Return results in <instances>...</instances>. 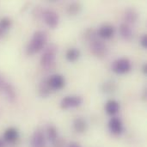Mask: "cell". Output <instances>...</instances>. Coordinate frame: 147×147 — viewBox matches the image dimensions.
Returning a JSON list of instances; mask_svg holds the SVG:
<instances>
[{"label": "cell", "instance_id": "1", "mask_svg": "<svg viewBox=\"0 0 147 147\" xmlns=\"http://www.w3.org/2000/svg\"><path fill=\"white\" fill-rule=\"evenodd\" d=\"M47 42V36L44 31L37 30L34 33L31 40L28 42L26 47V53L28 55H33L46 47Z\"/></svg>", "mask_w": 147, "mask_h": 147}, {"label": "cell", "instance_id": "2", "mask_svg": "<svg viewBox=\"0 0 147 147\" xmlns=\"http://www.w3.org/2000/svg\"><path fill=\"white\" fill-rule=\"evenodd\" d=\"M58 53V47L55 44H49L44 47V51L40 57V65L47 70H53L55 67L56 55Z\"/></svg>", "mask_w": 147, "mask_h": 147}, {"label": "cell", "instance_id": "3", "mask_svg": "<svg viewBox=\"0 0 147 147\" xmlns=\"http://www.w3.org/2000/svg\"><path fill=\"white\" fill-rule=\"evenodd\" d=\"M90 49L91 53L96 58H104L108 53V47L105 42L96 38L90 41Z\"/></svg>", "mask_w": 147, "mask_h": 147}, {"label": "cell", "instance_id": "4", "mask_svg": "<svg viewBox=\"0 0 147 147\" xmlns=\"http://www.w3.org/2000/svg\"><path fill=\"white\" fill-rule=\"evenodd\" d=\"M112 71L117 74H125L131 71L132 64L127 58H121L112 64Z\"/></svg>", "mask_w": 147, "mask_h": 147}, {"label": "cell", "instance_id": "5", "mask_svg": "<svg viewBox=\"0 0 147 147\" xmlns=\"http://www.w3.org/2000/svg\"><path fill=\"white\" fill-rule=\"evenodd\" d=\"M42 17L46 24L51 28H56L59 23V16L57 12L52 9H46L42 12Z\"/></svg>", "mask_w": 147, "mask_h": 147}, {"label": "cell", "instance_id": "6", "mask_svg": "<svg viewBox=\"0 0 147 147\" xmlns=\"http://www.w3.org/2000/svg\"><path fill=\"white\" fill-rule=\"evenodd\" d=\"M83 98L79 96H65L60 102V108L62 109H68L81 106Z\"/></svg>", "mask_w": 147, "mask_h": 147}, {"label": "cell", "instance_id": "7", "mask_svg": "<svg viewBox=\"0 0 147 147\" xmlns=\"http://www.w3.org/2000/svg\"><path fill=\"white\" fill-rule=\"evenodd\" d=\"M47 79V84L50 86V88L54 90H60L62 89L65 84V79L62 75L59 74H54L50 76Z\"/></svg>", "mask_w": 147, "mask_h": 147}, {"label": "cell", "instance_id": "8", "mask_svg": "<svg viewBox=\"0 0 147 147\" xmlns=\"http://www.w3.org/2000/svg\"><path fill=\"white\" fill-rule=\"evenodd\" d=\"M30 144L31 147H46V138L40 129H37L34 132Z\"/></svg>", "mask_w": 147, "mask_h": 147}, {"label": "cell", "instance_id": "9", "mask_svg": "<svg viewBox=\"0 0 147 147\" xmlns=\"http://www.w3.org/2000/svg\"><path fill=\"white\" fill-rule=\"evenodd\" d=\"M109 129L114 135H120L123 132V124L118 117H113L109 121Z\"/></svg>", "mask_w": 147, "mask_h": 147}, {"label": "cell", "instance_id": "10", "mask_svg": "<svg viewBox=\"0 0 147 147\" xmlns=\"http://www.w3.org/2000/svg\"><path fill=\"white\" fill-rule=\"evenodd\" d=\"M115 31V29L114 26H112L110 24H103L98 28L97 35L102 39L108 40L114 36Z\"/></svg>", "mask_w": 147, "mask_h": 147}, {"label": "cell", "instance_id": "11", "mask_svg": "<svg viewBox=\"0 0 147 147\" xmlns=\"http://www.w3.org/2000/svg\"><path fill=\"white\" fill-rule=\"evenodd\" d=\"M1 91L3 93V95L6 96V98L13 102L16 99V90H15V88L13 87V85L8 82H6L3 86L2 87L1 89Z\"/></svg>", "mask_w": 147, "mask_h": 147}, {"label": "cell", "instance_id": "12", "mask_svg": "<svg viewBox=\"0 0 147 147\" xmlns=\"http://www.w3.org/2000/svg\"><path fill=\"white\" fill-rule=\"evenodd\" d=\"M19 138V132L15 127H9L3 133V140L8 143H14Z\"/></svg>", "mask_w": 147, "mask_h": 147}, {"label": "cell", "instance_id": "13", "mask_svg": "<svg viewBox=\"0 0 147 147\" xmlns=\"http://www.w3.org/2000/svg\"><path fill=\"white\" fill-rule=\"evenodd\" d=\"M139 17L138 12L136 11L135 9L134 8H128L126 9L125 14H124V20L126 24L129 25V24H134L137 22Z\"/></svg>", "mask_w": 147, "mask_h": 147}, {"label": "cell", "instance_id": "14", "mask_svg": "<svg viewBox=\"0 0 147 147\" xmlns=\"http://www.w3.org/2000/svg\"><path fill=\"white\" fill-rule=\"evenodd\" d=\"M73 127L74 130L78 133V134H84L87 131L88 128V124L86 122V121L82 118V117H78L76 118L73 121Z\"/></svg>", "mask_w": 147, "mask_h": 147}, {"label": "cell", "instance_id": "15", "mask_svg": "<svg viewBox=\"0 0 147 147\" xmlns=\"http://www.w3.org/2000/svg\"><path fill=\"white\" fill-rule=\"evenodd\" d=\"M105 112L109 115H114L120 110V104L115 100H109L105 104Z\"/></svg>", "mask_w": 147, "mask_h": 147}, {"label": "cell", "instance_id": "16", "mask_svg": "<svg viewBox=\"0 0 147 147\" xmlns=\"http://www.w3.org/2000/svg\"><path fill=\"white\" fill-rule=\"evenodd\" d=\"M52 90H53L50 88V86L47 84V79L45 78V79L41 80V82L39 84V95H40V96L42 98H47L51 95Z\"/></svg>", "mask_w": 147, "mask_h": 147}, {"label": "cell", "instance_id": "17", "mask_svg": "<svg viewBox=\"0 0 147 147\" xmlns=\"http://www.w3.org/2000/svg\"><path fill=\"white\" fill-rule=\"evenodd\" d=\"M120 34L121 37L126 40H130L133 38V31L129 25L126 23H121L119 28Z\"/></svg>", "mask_w": 147, "mask_h": 147}, {"label": "cell", "instance_id": "18", "mask_svg": "<svg viewBox=\"0 0 147 147\" xmlns=\"http://www.w3.org/2000/svg\"><path fill=\"white\" fill-rule=\"evenodd\" d=\"M80 57V51L78 48L71 47L69 48L65 53V58L69 62H75Z\"/></svg>", "mask_w": 147, "mask_h": 147}, {"label": "cell", "instance_id": "19", "mask_svg": "<svg viewBox=\"0 0 147 147\" xmlns=\"http://www.w3.org/2000/svg\"><path fill=\"white\" fill-rule=\"evenodd\" d=\"M102 91L103 93H106V94H112L114 92H115V90H117V84L114 81H107L105 83H103L102 84Z\"/></svg>", "mask_w": 147, "mask_h": 147}, {"label": "cell", "instance_id": "20", "mask_svg": "<svg viewBox=\"0 0 147 147\" xmlns=\"http://www.w3.org/2000/svg\"><path fill=\"white\" fill-rule=\"evenodd\" d=\"M82 10V4L79 2H73L67 7V13L70 16H77Z\"/></svg>", "mask_w": 147, "mask_h": 147}, {"label": "cell", "instance_id": "21", "mask_svg": "<svg viewBox=\"0 0 147 147\" xmlns=\"http://www.w3.org/2000/svg\"><path fill=\"white\" fill-rule=\"evenodd\" d=\"M47 140L52 143L59 138L58 130L54 126L49 125L47 127Z\"/></svg>", "mask_w": 147, "mask_h": 147}, {"label": "cell", "instance_id": "22", "mask_svg": "<svg viewBox=\"0 0 147 147\" xmlns=\"http://www.w3.org/2000/svg\"><path fill=\"white\" fill-rule=\"evenodd\" d=\"M12 25V22L9 17H3L0 19V27L3 28L4 30L8 31Z\"/></svg>", "mask_w": 147, "mask_h": 147}, {"label": "cell", "instance_id": "23", "mask_svg": "<svg viewBox=\"0 0 147 147\" xmlns=\"http://www.w3.org/2000/svg\"><path fill=\"white\" fill-rule=\"evenodd\" d=\"M84 36H85V38H86L89 41H90V40H92L97 38V33H96L93 28H89V29H87V30L85 31Z\"/></svg>", "mask_w": 147, "mask_h": 147}, {"label": "cell", "instance_id": "24", "mask_svg": "<svg viewBox=\"0 0 147 147\" xmlns=\"http://www.w3.org/2000/svg\"><path fill=\"white\" fill-rule=\"evenodd\" d=\"M65 146V140L62 138H58L56 140L53 142V147H64Z\"/></svg>", "mask_w": 147, "mask_h": 147}, {"label": "cell", "instance_id": "25", "mask_svg": "<svg viewBox=\"0 0 147 147\" xmlns=\"http://www.w3.org/2000/svg\"><path fill=\"white\" fill-rule=\"evenodd\" d=\"M140 45L143 48L147 49V34H144L140 39Z\"/></svg>", "mask_w": 147, "mask_h": 147}, {"label": "cell", "instance_id": "26", "mask_svg": "<svg viewBox=\"0 0 147 147\" xmlns=\"http://www.w3.org/2000/svg\"><path fill=\"white\" fill-rule=\"evenodd\" d=\"M6 34H7V31L4 30L3 28H2L0 27V40L3 39V38H4L5 35H6Z\"/></svg>", "mask_w": 147, "mask_h": 147}, {"label": "cell", "instance_id": "27", "mask_svg": "<svg viewBox=\"0 0 147 147\" xmlns=\"http://www.w3.org/2000/svg\"><path fill=\"white\" fill-rule=\"evenodd\" d=\"M6 83V81L4 80V78L2 77V75L0 74V90H1V89H2V87L3 86V84Z\"/></svg>", "mask_w": 147, "mask_h": 147}, {"label": "cell", "instance_id": "28", "mask_svg": "<svg viewBox=\"0 0 147 147\" xmlns=\"http://www.w3.org/2000/svg\"><path fill=\"white\" fill-rule=\"evenodd\" d=\"M67 147H81V146L77 142H71L67 146Z\"/></svg>", "mask_w": 147, "mask_h": 147}, {"label": "cell", "instance_id": "29", "mask_svg": "<svg viewBox=\"0 0 147 147\" xmlns=\"http://www.w3.org/2000/svg\"><path fill=\"white\" fill-rule=\"evenodd\" d=\"M142 71L144 74H147V63H145L142 66Z\"/></svg>", "mask_w": 147, "mask_h": 147}, {"label": "cell", "instance_id": "30", "mask_svg": "<svg viewBox=\"0 0 147 147\" xmlns=\"http://www.w3.org/2000/svg\"><path fill=\"white\" fill-rule=\"evenodd\" d=\"M0 147H4V142L0 139Z\"/></svg>", "mask_w": 147, "mask_h": 147}]
</instances>
